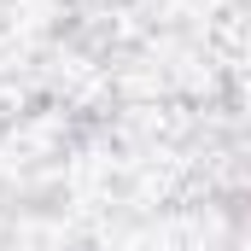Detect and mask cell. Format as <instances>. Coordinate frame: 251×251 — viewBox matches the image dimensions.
Returning <instances> with one entry per match:
<instances>
[{
  "mask_svg": "<svg viewBox=\"0 0 251 251\" xmlns=\"http://www.w3.org/2000/svg\"><path fill=\"white\" fill-rule=\"evenodd\" d=\"M228 210H234V216H240V222H251V181L240 193H234V204H228Z\"/></svg>",
  "mask_w": 251,
  "mask_h": 251,
  "instance_id": "obj_1",
  "label": "cell"
}]
</instances>
